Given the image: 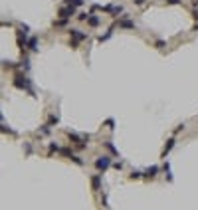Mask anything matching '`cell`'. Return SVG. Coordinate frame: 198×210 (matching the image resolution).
Listing matches in <instances>:
<instances>
[{"mask_svg": "<svg viewBox=\"0 0 198 210\" xmlns=\"http://www.w3.org/2000/svg\"><path fill=\"white\" fill-rule=\"evenodd\" d=\"M14 85L18 87V89H26V91H30V93L34 95V91H32V87H30V79L24 77V75H16V77H14Z\"/></svg>", "mask_w": 198, "mask_h": 210, "instance_id": "6da1fadb", "label": "cell"}, {"mask_svg": "<svg viewBox=\"0 0 198 210\" xmlns=\"http://www.w3.org/2000/svg\"><path fill=\"white\" fill-rule=\"evenodd\" d=\"M95 167H97V171H107L109 167H111V159H109L107 155H103V157H99L97 161H95Z\"/></svg>", "mask_w": 198, "mask_h": 210, "instance_id": "7a4b0ae2", "label": "cell"}, {"mask_svg": "<svg viewBox=\"0 0 198 210\" xmlns=\"http://www.w3.org/2000/svg\"><path fill=\"white\" fill-rule=\"evenodd\" d=\"M69 36L73 38V46L77 44V42H81V40H85V38H87V34H83L81 30H69Z\"/></svg>", "mask_w": 198, "mask_h": 210, "instance_id": "3957f363", "label": "cell"}, {"mask_svg": "<svg viewBox=\"0 0 198 210\" xmlns=\"http://www.w3.org/2000/svg\"><path fill=\"white\" fill-rule=\"evenodd\" d=\"M73 14H75V6H69V4L60 10V16H62V18H71Z\"/></svg>", "mask_w": 198, "mask_h": 210, "instance_id": "277c9868", "label": "cell"}, {"mask_svg": "<svg viewBox=\"0 0 198 210\" xmlns=\"http://www.w3.org/2000/svg\"><path fill=\"white\" fill-rule=\"evenodd\" d=\"M99 22H101V20L97 18V16H95V14H89V18H87V24H89V26H99Z\"/></svg>", "mask_w": 198, "mask_h": 210, "instance_id": "5b68a950", "label": "cell"}, {"mask_svg": "<svg viewBox=\"0 0 198 210\" xmlns=\"http://www.w3.org/2000/svg\"><path fill=\"white\" fill-rule=\"evenodd\" d=\"M28 48H30V50H34V52H36V50H38V38H36V36L28 40Z\"/></svg>", "mask_w": 198, "mask_h": 210, "instance_id": "8992f818", "label": "cell"}, {"mask_svg": "<svg viewBox=\"0 0 198 210\" xmlns=\"http://www.w3.org/2000/svg\"><path fill=\"white\" fill-rule=\"evenodd\" d=\"M119 26H121V28H135V24L131 22V20L125 18V20H119Z\"/></svg>", "mask_w": 198, "mask_h": 210, "instance_id": "52a82bcc", "label": "cell"}, {"mask_svg": "<svg viewBox=\"0 0 198 210\" xmlns=\"http://www.w3.org/2000/svg\"><path fill=\"white\" fill-rule=\"evenodd\" d=\"M157 173H159V167H157V165H153V167H149V169H147V173H145V174H147V176H155Z\"/></svg>", "mask_w": 198, "mask_h": 210, "instance_id": "ba28073f", "label": "cell"}, {"mask_svg": "<svg viewBox=\"0 0 198 210\" xmlns=\"http://www.w3.org/2000/svg\"><path fill=\"white\" fill-rule=\"evenodd\" d=\"M172 147H174V139H170V141L166 143V147H165V153H163V157H166V153L172 149Z\"/></svg>", "mask_w": 198, "mask_h": 210, "instance_id": "9c48e42d", "label": "cell"}, {"mask_svg": "<svg viewBox=\"0 0 198 210\" xmlns=\"http://www.w3.org/2000/svg\"><path fill=\"white\" fill-rule=\"evenodd\" d=\"M99 182H101V180H99V174L91 178V184H93V188H95V190H99Z\"/></svg>", "mask_w": 198, "mask_h": 210, "instance_id": "30bf717a", "label": "cell"}, {"mask_svg": "<svg viewBox=\"0 0 198 210\" xmlns=\"http://www.w3.org/2000/svg\"><path fill=\"white\" fill-rule=\"evenodd\" d=\"M83 2H85V0H67V4H69V6H75V8L81 6Z\"/></svg>", "mask_w": 198, "mask_h": 210, "instance_id": "8fae6325", "label": "cell"}, {"mask_svg": "<svg viewBox=\"0 0 198 210\" xmlns=\"http://www.w3.org/2000/svg\"><path fill=\"white\" fill-rule=\"evenodd\" d=\"M111 36H113V32L109 30V32H107V34H105V36H99V38H97V42H107V40H109V38H111Z\"/></svg>", "mask_w": 198, "mask_h": 210, "instance_id": "7c38bea8", "label": "cell"}, {"mask_svg": "<svg viewBox=\"0 0 198 210\" xmlns=\"http://www.w3.org/2000/svg\"><path fill=\"white\" fill-rule=\"evenodd\" d=\"M69 159H71V161H73V163H75V165H79V167H81V165H83V161H81V159H79V157H77V155H71V157H69Z\"/></svg>", "mask_w": 198, "mask_h": 210, "instance_id": "4fadbf2b", "label": "cell"}, {"mask_svg": "<svg viewBox=\"0 0 198 210\" xmlns=\"http://www.w3.org/2000/svg\"><path fill=\"white\" fill-rule=\"evenodd\" d=\"M89 18V14H85V12H81V14H77V20H87Z\"/></svg>", "mask_w": 198, "mask_h": 210, "instance_id": "5bb4252c", "label": "cell"}, {"mask_svg": "<svg viewBox=\"0 0 198 210\" xmlns=\"http://www.w3.org/2000/svg\"><path fill=\"white\" fill-rule=\"evenodd\" d=\"M143 173H139V171H133V174H131V178H141Z\"/></svg>", "mask_w": 198, "mask_h": 210, "instance_id": "9a60e30c", "label": "cell"}, {"mask_svg": "<svg viewBox=\"0 0 198 210\" xmlns=\"http://www.w3.org/2000/svg\"><path fill=\"white\" fill-rule=\"evenodd\" d=\"M105 145H107V149H109V151H111V153H117V151H115V147H113V145H111V143H105Z\"/></svg>", "mask_w": 198, "mask_h": 210, "instance_id": "2e32d148", "label": "cell"}, {"mask_svg": "<svg viewBox=\"0 0 198 210\" xmlns=\"http://www.w3.org/2000/svg\"><path fill=\"white\" fill-rule=\"evenodd\" d=\"M113 167H115L117 171H121V169H123V163H113Z\"/></svg>", "mask_w": 198, "mask_h": 210, "instance_id": "e0dca14e", "label": "cell"}, {"mask_svg": "<svg viewBox=\"0 0 198 210\" xmlns=\"http://www.w3.org/2000/svg\"><path fill=\"white\" fill-rule=\"evenodd\" d=\"M166 2H168V4H178L180 0H166Z\"/></svg>", "mask_w": 198, "mask_h": 210, "instance_id": "ac0fdd59", "label": "cell"}, {"mask_svg": "<svg viewBox=\"0 0 198 210\" xmlns=\"http://www.w3.org/2000/svg\"><path fill=\"white\" fill-rule=\"evenodd\" d=\"M143 2H145V0H135V4H143Z\"/></svg>", "mask_w": 198, "mask_h": 210, "instance_id": "d6986e66", "label": "cell"}, {"mask_svg": "<svg viewBox=\"0 0 198 210\" xmlns=\"http://www.w3.org/2000/svg\"><path fill=\"white\" fill-rule=\"evenodd\" d=\"M194 18H196V20H198V10H194Z\"/></svg>", "mask_w": 198, "mask_h": 210, "instance_id": "ffe728a7", "label": "cell"}]
</instances>
